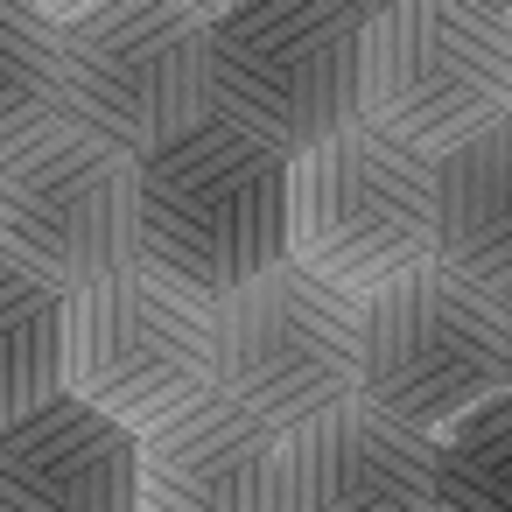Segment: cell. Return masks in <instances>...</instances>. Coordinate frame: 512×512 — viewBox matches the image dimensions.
Returning a JSON list of instances; mask_svg holds the SVG:
<instances>
[{"instance_id":"obj_1","label":"cell","mask_w":512,"mask_h":512,"mask_svg":"<svg viewBox=\"0 0 512 512\" xmlns=\"http://www.w3.org/2000/svg\"><path fill=\"white\" fill-rule=\"evenodd\" d=\"M288 260V155L197 120L148 162H134V267L162 288L218 309L232 288Z\"/></svg>"},{"instance_id":"obj_2","label":"cell","mask_w":512,"mask_h":512,"mask_svg":"<svg viewBox=\"0 0 512 512\" xmlns=\"http://www.w3.org/2000/svg\"><path fill=\"white\" fill-rule=\"evenodd\" d=\"M512 106V15L477 0H393L358 22V127L435 162Z\"/></svg>"},{"instance_id":"obj_3","label":"cell","mask_w":512,"mask_h":512,"mask_svg":"<svg viewBox=\"0 0 512 512\" xmlns=\"http://www.w3.org/2000/svg\"><path fill=\"white\" fill-rule=\"evenodd\" d=\"M512 379V316L470 281L421 267L372 302H358V386L351 400L379 421L435 442L463 414L505 400Z\"/></svg>"},{"instance_id":"obj_4","label":"cell","mask_w":512,"mask_h":512,"mask_svg":"<svg viewBox=\"0 0 512 512\" xmlns=\"http://www.w3.org/2000/svg\"><path fill=\"white\" fill-rule=\"evenodd\" d=\"M358 22L365 8L344 0L211 8V113L288 162L358 127Z\"/></svg>"},{"instance_id":"obj_5","label":"cell","mask_w":512,"mask_h":512,"mask_svg":"<svg viewBox=\"0 0 512 512\" xmlns=\"http://www.w3.org/2000/svg\"><path fill=\"white\" fill-rule=\"evenodd\" d=\"M211 8H85L57 15V120L148 162L197 120H211Z\"/></svg>"},{"instance_id":"obj_6","label":"cell","mask_w":512,"mask_h":512,"mask_svg":"<svg viewBox=\"0 0 512 512\" xmlns=\"http://www.w3.org/2000/svg\"><path fill=\"white\" fill-rule=\"evenodd\" d=\"M288 267L309 281L372 302L379 288L435 267L428 218V162L379 141L372 127H344L323 148L288 162Z\"/></svg>"},{"instance_id":"obj_7","label":"cell","mask_w":512,"mask_h":512,"mask_svg":"<svg viewBox=\"0 0 512 512\" xmlns=\"http://www.w3.org/2000/svg\"><path fill=\"white\" fill-rule=\"evenodd\" d=\"M78 407L106 414L120 435H155L162 421L211 400V309L120 267L64 295V386Z\"/></svg>"},{"instance_id":"obj_8","label":"cell","mask_w":512,"mask_h":512,"mask_svg":"<svg viewBox=\"0 0 512 512\" xmlns=\"http://www.w3.org/2000/svg\"><path fill=\"white\" fill-rule=\"evenodd\" d=\"M211 386L260 428L295 435L358 386V302L288 260L267 267L211 309Z\"/></svg>"},{"instance_id":"obj_9","label":"cell","mask_w":512,"mask_h":512,"mask_svg":"<svg viewBox=\"0 0 512 512\" xmlns=\"http://www.w3.org/2000/svg\"><path fill=\"white\" fill-rule=\"evenodd\" d=\"M0 260L78 295L134 267V162L78 127H43L0 155Z\"/></svg>"},{"instance_id":"obj_10","label":"cell","mask_w":512,"mask_h":512,"mask_svg":"<svg viewBox=\"0 0 512 512\" xmlns=\"http://www.w3.org/2000/svg\"><path fill=\"white\" fill-rule=\"evenodd\" d=\"M134 512H281V435L225 393L134 442Z\"/></svg>"},{"instance_id":"obj_11","label":"cell","mask_w":512,"mask_h":512,"mask_svg":"<svg viewBox=\"0 0 512 512\" xmlns=\"http://www.w3.org/2000/svg\"><path fill=\"white\" fill-rule=\"evenodd\" d=\"M281 512H435L428 442L344 400L281 435Z\"/></svg>"},{"instance_id":"obj_12","label":"cell","mask_w":512,"mask_h":512,"mask_svg":"<svg viewBox=\"0 0 512 512\" xmlns=\"http://www.w3.org/2000/svg\"><path fill=\"white\" fill-rule=\"evenodd\" d=\"M0 512H134V435L50 393L0 428Z\"/></svg>"},{"instance_id":"obj_13","label":"cell","mask_w":512,"mask_h":512,"mask_svg":"<svg viewBox=\"0 0 512 512\" xmlns=\"http://www.w3.org/2000/svg\"><path fill=\"white\" fill-rule=\"evenodd\" d=\"M435 267L505 302L512 288V127H484L463 148L428 162Z\"/></svg>"},{"instance_id":"obj_14","label":"cell","mask_w":512,"mask_h":512,"mask_svg":"<svg viewBox=\"0 0 512 512\" xmlns=\"http://www.w3.org/2000/svg\"><path fill=\"white\" fill-rule=\"evenodd\" d=\"M64 386V295L0 260V428Z\"/></svg>"},{"instance_id":"obj_15","label":"cell","mask_w":512,"mask_h":512,"mask_svg":"<svg viewBox=\"0 0 512 512\" xmlns=\"http://www.w3.org/2000/svg\"><path fill=\"white\" fill-rule=\"evenodd\" d=\"M57 127V15L0 8V155Z\"/></svg>"},{"instance_id":"obj_16","label":"cell","mask_w":512,"mask_h":512,"mask_svg":"<svg viewBox=\"0 0 512 512\" xmlns=\"http://www.w3.org/2000/svg\"><path fill=\"white\" fill-rule=\"evenodd\" d=\"M428 463H435V512H505V400L435 435Z\"/></svg>"}]
</instances>
